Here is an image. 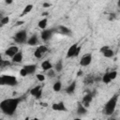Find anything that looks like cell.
Returning a JSON list of instances; mask_svg holds the SVG:
<instances>
[{
    "instance_id": "1",
    "label": "cell",
    "mask_w": 120,
    "mask_h": 120,
    "mask_svg": "<svg viewBox=\"0 0 120 120\" xmlns=\"http://www.w3.org/2000/svg\"><path fill=\"white\" fill-rule=\"evenodd\" d=\"M21 102L20 98H6L0 102V110L3 113L7 115H13Z\"/></svg>"
},
{
    "instance_id": "2",
    "label": "cell",
    "mask_w": 120,
    "mask_h": 120,
    "mask_svg": "<svg viewBox=\"0 0 120 120\" xmlns=\"http://www.w3.org/2000/svg\"><path fill=\"white\" fill-rule=\"evenodd\" d=\"M117 101H118V94L112 96V98H111L106 102L104 109H103V112L107 115H112L114 112V110H115L116 105H117Z\"/></svg>"
},
{
    "instance_id": "3",
    "label": "cell",
    "mask_w": 120,
    "mask_h": 120,
    "mask_svg": "<svg viewBox=\"0 0 120 120\" xmlns=\"http://www.w3.org/2000/svg\"><path fill=\"white\" fill-rule=\"evenodd\" d=\"M18 81L15 76L12 75H2L0 76V85H8L15 86L17 85Z\"/></svg>"
},
{
    "instance_id": "4",
    "label": "cell",
    "mask_w": 120,
    "mask_h": 120,
    "mask_svg": "<svg viewBox=\"0 0 120 120\" xmlns=\"http://www.w3.org/2000/svg\"><path fill=\"white\" fill-rule=\"evenodd\" d=\"M82 50V46H79L78 43L72 44L67 52V58H72V57H77Z\"/></svg>"
},
{
    "instance_id": "5",
    "label": "cell",
    "mask_w": 120,
    "mask_h": 120,
    "mask_svg": "<svg viewBox=\"0 0 120 120\" xmlns=\"http://www.w3.org/2000/svg\"><path fill=\"white\" fill-rule=\"evenodd\" d=\"M27 38H27V32H26V30H20L13 37L14 41L16 43H18V44H24V43H26Z\"/></svg>"
},
{
    "instance_id": "6",
    "label": "cell",
    "mask_w": 120,
    "mask_h": 120,
    "mask_svg": "<svg viewBox=\"0 0 120 120\" xmlns=\"http://www.w3.org/2000/svg\"><path fill=\"white\" fill-rule=\"evenodd\" d=\"M52 34H53L52 29H44V30H42L41 33H40V38H41V39H42L43 41L47 42V41H49V40L52 38Z\"/></svg>"
},
{
    "instance_id": "7",
    "label": "cell",
    "mask_w": 120,
    "mask_h": 120,
    "mask_svg": "<svg viewBox=\"0 0 120 120\" xmlns=\"http://www.w3.org/2000/svg\"><path fill=\"white\" fill-rule=\"evenodd\" d=\"M91 62H92V54L91 53H86L81 58L80 66L81 67H87L91 64Z\"/></svg>"
},
{
    "instance_id": "8",
    "label": "cell",
    "mask_w": 120,
    "mask_h": 120,
    "mask_svg": "<svg viewBox=\"0 0 120 120\" xmlns=\"http://www.w3.org/2000/svg\"><path fill=\"white\" fill-rule=\"evenodd\" d=\"M30 95L35 97L36 98H40L42 96V88L40 85H36L30 90Z\"/></svg>"
},
{
    "instance_id": "9",
    "label": "cell",
    "mask_w": 120,
    "mask_h": 120,
    "mask_svg": "<svg viewBox=\"0 0 120 120\" xmlns=\"http://www.w3.org/2000/svg\"><path fill=\"white\" fill-rule=\"evenodd\" d=\"M52 110H53L55 112H67L68 108L66 107V105L63 101H59V102L53 103L52 105Z\"/></svg>"
},
{
    "instance_id": "10",
    "label": "cell",
    "mask_w": 120,
    "mask_h": 120,
    "mask_svg": "<svg viewBox=\"0 0 120 120\" xmlns=\"http://www.w3.org/2000/svg\"><path fill=\"white\" fill-rule=\"evenodd\" d=\"M20 50H19V48H18V46H16V45H12V46H10V47H8L6 51H5V54L7 55V56H8V57H10V58H12L18 52H19Z\"/></svg>"
},
{
    "instance_id": "11",
    "label": "cell",
    "mask_w": 120,
    "mask_h": 120,
    "mask_svg": "<svg viewBox=\"0 0 120 120\" xmlns=\"http://www.w3.org/2000/svg\"><path fill=\"white\" fill-rule=\"evenodd\" d=\"M23 68L26 70L27 74H34L36 72V69H37V65L35 64H29V65H25L23 66Z\"/></svg>"
},
{
    "instance_id": "12",
    "label": "cell",
    "mask_w": 120,
    "mask_h": 120,
    "mask_svg": "<svg viewBox=\"0 0 120 120\" xmlns=\"http://www.w3.org/2000/svg\"><path fill=\"white\" fill-rule=\"evenodd\" d=\"M26 43H27L28 45H30V46H36V45L38 43V36H37L36 34H35V35H33V36H31L30 38H27Z\"/></svg>"
},
{
    "instance_id": "13",
    "label": "cell",
    "mask_w": 120,
    "mask_h": 120,
    "mask_svg": "<svg viewBox=\"0 0 120 120\" xmlns=\"http://www.w3.org/2000/svg\"><path fill=\"white\" fill-rule=\"evenodd\" d=\"M40 67H41V69L44 70V71H48V70H50V69L52 68V63L49 60H44L41 63Z\"/></svg>"
},
{
    "instance_id": "14",
    "label": "cell",
    "mask_w": 120,
    "mask_h": 120,
    "mask_svg": "<svg viewBox=\"0 0 120 120\" xmlns=\"http://www.w3.org/2000/svg\"><path fill=\"white\" fill-rule=\"evenodd\" d=\"M58 31H59L60 33H62L63 35H66V36H70V35L72 34L71 30H70L68 27L64 26V25H59V26H58Z\"/></svg>"
},
{
    "instance_id": "15",
    "label": "cell",
    "mask_w": 120,
    "mask_h": 120,
    "mask_svg": "<svg viewBox=\"0 0 120 120\" xmlns=\"http://www.w3.org/2000/svg\"><path fill=\"white\" fill-rule=\"evenodd\" d=\"M76 90V82H72L70 84H68L66 88V93L68 95H72Z\"/></svg>"
},
{
    "instance_id": "16",
    "label": "cell",
    "mask_w": 120,
    "mask_h": 120,
    "mask_svg": "<svg viewBox=\"0 0 120 120\" xmlns=\"http://www.w3.org/2000/svg\"><path fill=\"white\" fill-rule=\"evenodd\" d=\"M92 98H93V95L92 94H87L86 96H84V98H82V105L85 107V108H87L88 106H89V104H90V102L92 101Z\"/></svg>"
},
{
    "instance_id": "17",
    "label": "cell",
    "mask_w": 120,
    "mask_h": 120,
    "mask_svg": "<svg viewBox=\"0 0 120 120\" xmlns=\"http://www.w3.org/2000/svg\"><path fill=\"white\" fill-rule=\"evenodd\" d=\"M22 58H23L22 52L21 51H19V52L11 58V60H12V62H14V63H21V62L22 61Z\"/></svg>"
},
{
    "instance_id": "18",
    "label": "cell",
    "mask_w": 120,
    "mask_h": 120,
    "mask_svg": "<svg viewBox=\"0 0 120 120\" xmlns=\"http://www.w3.org/2000/svg\"><path fill=\"white\" fill-rule=\"evenodd\" d=\"M86 112H87V108H85L82 103H79L77 107V114L81 116V115H84Z\"/></svg>"
},
{
    "instance_id": "19",
    "label": "cell",
    "mask_w": 120,
    "mask_h": 120,
    "mask_svg": "<svg viewBox=\"0 0 120 120\" xmlns=\"http://www.w3.org/2000/svg\"><path fill=\"white\" fill-rule=\"evenodd\" d=\"M47 24H48V19H47L46 17L43 18V19H41V20L38 22V28H40V29H42V30L46 29Z\"/></svg>"
},
{
    "instance_id": "20",
    "label": "cell",
    "mask_w": 120,
    "mask_h": 120,
    "mask_svg": "<svg viewBox=\"0 0 120 120\" xmlns=\"http://www.w3.org/2000/svg\"><path fill=\"white\" fill-rule=\"evenodd\" d=\"M101 53H102L103 56L106 57V58H112V57L114 55V52H113V51H112L111 48H108V49L104 50Z\"/></svg>"
},
{
    "instance_id": "21",
    "label": "cell",
    "mask_w": 120,
    "mask_h": 120,
    "mask_svg": "<svg viewBox=\"0 0 120 120\" xmlns=\"http://www.w3.org/2000/svg\"><path fill=\"white\" fill-rule=\"evenodd\" d=\"M32 9H33V5H32V4H28V5H26V6H25V8H23L22 12L21 13V17L25 16V15H26V14H28Z\"/></svg>"
},
{
    "instance_id": "22",
    "label": "cell",
    "mask_w": 120,
    "mask_h": 120,
    "mask_svg": "<svg viewBox=\"0 0 120 120\" xmlns=\"http://www.w3.org/2000/svg\"><path fill=\"white\" fill-rule=\"evenodd\" d=\"M54 71L55 72H61L63 70V61L62 60H59L55 63L54 65Z\"/></svg>"
},
{
    "instance_id": "23",
    "label": "cell",
    "mask_w": 120,
    "mask_h": 120,
    "mask_svg": "<svg viewBox=\"0 0 120 120\" xmlns=\"http://www.w3.org/2000/svg\"><path fill=\"white\" fill-rule=\"evenodd\" d=\"M62 89V82L60 81H56L52 85V90L54 92H59Z\"/></svg>"
},
{
    "instance_id": "24",
    "label": "cell",
    "mask_w": 120,
    "mask_h": 120,
    "mask_svg": "<svg viewBox=\"0 0 120 120\" xmlns=\"http://www.w3.org/2000/svg\"><path fill=\"white\" fill-rule=\"evenodd\" d=\"M101 82H104V83H110V82H112V80H111V78H110L108 72H106L105 74L102 75V77H101Z\"/></svg>"
},
{
    "instance_id": "25",
    "label": "cell",
    "mask_w": 120,
    "mask_h": 120,
    "mask_svg": "<svg viewBox=\"0 0 120 120\" xmlns=\"http://www.w3.org/2000/svg\"><path fill=\"white\" fill-rule=\"evenodd\" d=\"M38 51H39L42 54L48 52V47H47L46 45H40V46H38Z\"/></svg>"
},
{
    "instance_id": "26",
    "label": "cell",
    "mask_w": 120,
    "mask_h": 120,
    "mask_svg": "<svg viewBox=\"0 0 120 120\" xmlns=\"http://www.w3.org/2000/svg\"><path fill=\"white\" fill-rule=\"evenodd\" d=\"M0 22H1V24H2V25H5V24L8 23V22H9V17H8V16L2 17V18H1V20H0Z\"/></svg>"
},
{
    "instance_id": "27",
    "label": "cell",
    "mask_w": 120,
    "mask_h": 120,
    "mask_svg": "<svg viewBox=\"0 0 120 120\" xmlns=\"http://www.w3.org/2000/svg\"><path fill=\"white\" fill-rule=\"evenodd\" d=\"M108 73H109V76H110V78H111L112 81L114 80V79L117 77V71H116V70H112V71H110V72H108Z\"/></svg>"
},
{
    "instance_id": "28",
    "label": "cell",
    "mask_w": 120,
    "mask_h": 120,
    "mask_svg": "<svg viewBox=\"0 0 120 120\" xmlns=\"http://www.w3.org/2000/svg\"><path fill=\"white\" fill-rule=\"evenodd\" d=\"M34 55H35V57H36V58L39 59V58H41V57H42V55H43V54H42V53L38 51V49L37 48V49L35 50V52H34Z\"/></svg>"
},
{
    "instance_id": "29",
    "label": "cell",
    "mask_w": 120,
    "mask_h": 120,
    "mask_svg": "<svg viewBox=\"0 0 120 120\" xmlns=\"http://www.w3.org/2000/svg\"><path fill=\"white\" fill-rule=\"evenodd\" d=\"M47 76L49 77V78H53V77H55V71H54V69H50V70H48L47 71Z\"/></svg>"
},
{
    "instance_id": "30",
    "label": "cell",
    "mask_w": 120,
    "mask_h": 120,
    "mask_svg": "<svg viewBox=\"0 0 120 120\" xmlns=\"http://www.w3.org/2000/svg\"><path fill=\"white\" fill-rule=\"evenodd\" d=\"M36 78H37V80L39 81V82H43V81H45V75L40 74V73L37 74V75H36Z\"/></svg>"
},
{
    "instance_id": "31",
    "label": "cell",
    "mask_w": 120,
    "mask_h": 120,
    "mask_svg": "<svg viewBox=\"0 0 120 120\" xmlns=\"http://www.w3.org/2000/svg\"><path fill=\"white\" fill-rule=\"evenodd\" d=\"M20 75H21V76H22V77H25V76H27L28 74H27L26 70L22 68H21V70H20Z\"/></svg>"
},
{
    "instance_id": "32",
    "label": "cell",
    "mask_w": 120,
    "mask_h": 120,
    "mask_svg": "<svg viewBox=\"0 0 120 120\" xmlns=\"http://www.w3.org/2000/svg\"><path fill=\"white\" fill-rule=\"evenodd\" d=\"M108 48H110L109 45H104V46H102V47L100 48V52H102L104 50H106V49H108Z\"/></svg>"
},
{
    "instance_id": "33",
    "label": "cell",
    "mask_w": 120,
    "mask_h": 120,
    "mask_svg": "<svg viewBox=\"0 0 120 120\" xmlns=\"http://www.w3.org/2000/svg\"><path fill=\"white\" fill-rule=\"evenodd\" d=\"M109 19H110L111 21H112V20H114V19H115V14H114V13H111V14H110V18H109Z\"/></svg>"
},
{
    "instance_id": "34",
    "label": "cell",
    "mask_w": 120,
    "mask_h": 120,
    "mask_svg": "<svg viewBox=\"0 0 120 120\" xmlns=\"http://www.w3.org/2000/svg\"><path fill=\"white\" fill-rule=\"evenodd\" d=\"M24 23V21H18L17 23H16V26H19V25H22Z\"/></svg>"
},
{
    "instance_id": "35",
    "label": "cell",
    "mask_w": 120,
    "mask_h": 120,
    "mask_svg": "<svg viewBox=\"0 0 120 120\" xmlns=\"http://www.w3.org/2000/svg\"><path fill=\"white\" fill-rule=\"evenodd\" d=\"M43 8H48V7H50L51 6V4L50 3H43Z\"/></svg>"
},
{
    "instance_id": "36",
    "label": "cell",
    "mask_w": 120,
    "mask_h": 120,
    "mask_svg": "<svg viewBox=\"0 0 120 120\" xmlns=\"http://www.w3.org/2000/svg\"><path fill=\"white\" fill-rule=\"evenodd\" d=\"M12 2H13L12 0H6V1H5V3H6L7 5H8V4H12Z\"/></svg>"
},
{
    "instance_id": "37",
    "label": "cell",
    "mask_w": 120,
    "mask_h": 120,
    "mask_svg": "<svg viewBox=\"0 0 120 120\" xmlns=\"http://www.w3.org/2000/svg\"><path fill=\"white\" fill-rule=\"evenodd\" d=\"M3 62H4V60L2 59V57L0 55V67H3Z\"/></svg>"
},
{
    "instance_id": "38",
    "label": "cell",
    "mask_w": 120,
    "mask_h": 120,
    "mask_svg": "<svg viewBox=\"0 0 120 120\" xmlns=\"http://www.w3.org/2000/svg\"><path fill=\"white\" fill-rule=\"evenodd\" d=\"M48 14H49V12H48V11H45V12L42 13V16H44V18H45V16H47Z\"/></svg>"
},
{
    "instance_id": "39",
    "label": "cell",
    "mask_w": 120,
    "mask_h": 120,
    "mask_svg": "<svg viewBox=\"0 0 120 120\" xmlns=\"http://www.w3.org/2000/svg\"><path fill=\"white\" fill-rule=\"evenodd\" d=\"M24 120H31V118H29V117H25Z\"/></svg>"
},
{
    "instance_id": "40",
    "label": "cell",
    "mask_w": 120,
    "mask_h": 120,
    "mask_svg": "<svg viewBox=\"0 0 120 120\" xmlns=\"http://www.w3.org/2000/svg\"><path fill=\"white\" fill-rule=\"evenodd\" d=\"M81 74H82V71H79L78 72V76H81Z\"/></svg>"
},
{
    "instance_id": "41",
    "label": "cell",
    "mask_w": 120,
    "mask_h": 120,
    "mask_svg": "<svg viewBox=\"0 0 120 120\" xmlns=\"http://www.w3.org/2000/svg\"><path fill=\"white\" fill-rule=\"evenodd\" d=\"M31 120H39V119H38V118H32Z\"/></svg>"
},
{
    "instance_id": "42",
    "label": "cell",
    "mask_w": 120,
    "mask_h": 120,
    "mask_svg": "<svg viewBox=\"0 0 120 120\" xmlns=\"http://www.w3.org/2000/svg\"><path fill=\"white\" fill-rule=\"evenodd\" d=\"M74 120H82V119H81V118H75Z\"/></svg>"
},
{
    "instance_id": "43",
    "label": "cell",
    "mask_w": 120,
    "mask_h": 120,
    "mask_svg": "<svg viewBox=\"0 0 120 120\" xmlns=\"http://www.w3.org/2000/svg\"><path fill=\"white\" fill-rule=\"evenodd\" d=\"M111 120H116V119H115V118H112Z\"/></svg>"
},
{
    "instance_id": "44",
    "label": "cell",
    "mask_w": 120,
    "mask_h": 120,
    "mask_svg": "<svg viewBox=\"0 0 120 120\" xmlns=\"http://www.w3.org/2000/svg\"><path fill=\"white\" fill-rule=\"evenodd\" d=\"M0 120H1V119H0Z\"/></svg>"
}]
</instances>
